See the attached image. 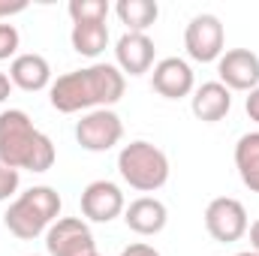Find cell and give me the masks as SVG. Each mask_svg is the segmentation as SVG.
<instances>
[{"mask_svg":"<svg viewBox=\"0 0 259 256\" xmlns=\"http://www.w3.org/2000/svg\"><path fill=\"white\" fill-rule=\"evenodd\" d=\"M217 75L220 84L229 91H253L259 88V55L250 49H229L217 61Z\"/></svg>","mask_w":259,"mask_h":256,"instance_id":"obj_9","label":"cell"},{"mask_svg":"<svg viewBox=\"0 0 259 256\" xmlns=\"http://www.w3.org/2000/svg\"><path fill=\"white\" fill-rule=\"evenodd\" d=\"M61 217V196L55 187H30V190L18 193L12 199V205L6 208L3 214V223L6 229L21 238V241H30L42 232H49V226Z\"/></svg>","mask_w":259,"mask_h":256,"instance_id":"obj_3","label":"cell"},{"mask_svg":"<svg viewBox=\"0 0 259 256\" xmlns=\"http://www.w3.org/2000/svg\"><path fill=\"white\" fill-rule=\"evenodd\" d=\"M127 208L124 202V193L118 184L112 181H91L84 190H81V214L94 223H112L115 217H121Z\"/></svg>","mask_w":259,"mask_h":256,"instance_id":"obj_10","label":"cell"},{"mask_svg":"<svg viewBox=\"0 0 259 256\" xmlns=\"http://www.w3.org/2000/svg\"><path fill=\"white\" fill-rule=\"evenodd\" d=\"M190 109L199 121L205 124H217L229 115L232 109V91L220 81H205L193 91V100H190Z\"/></svg>","mask_w":259,"mask_h":256,"instance_id":"obj_14","label":"cell"},{"mask_svg":"<svg viewBox=\"0 0 259 256\" xmlns=\"http://www.w3.org/2000/svg\"><path fill=\"white\" fill-rule=\"evenodd\" d=\"M115 12H118L121 24H127L130 33H145L157 21L160 6H157V0H118Z\"/></svg>","mask_w":259,"mask_h":256,"instance_id":"obj_18","label":"cell"},{"mask_svg":"<svg viewBox=\"0 0 259 256\" xmlns=\"http://www.w3.org/2000/svg\"><path fill=\"white\" fill-rule=\"evenodd\" d=\"M46 250L49 256H94L97 244L81 217H58L46 232Z\"/></svg>","mask_w":259,"mask_h":256,"instance_id":"obj_7","label":"cell"},{"mask_svg":"<svg viewBox=\"0 0 259 256\" xmlns=\"http://www.w3.org/2000/svg\"><path fill=\"white\" fill-rule=\"evenodd\" d=\"M205 229H208V235H211L214 241L232 244V241H238V238L247 235L250 220H247V211H244V205H241L238 199H232V196H217V199H211L208 208H205Z\"/></svg>","mask_w":259,"mask_h":256,"instance_id":"obj_5","label":"cell"},{"mask_svg":"<svg viewBox=\"0 0 259 256\" xmlns=\"http://www.w3.org/2000/svg\"><path fill=\"white\" fill-rule=\"evenodd\" d=\"M24 9H27L24 0H0V21L9 18V15H15V12H24Z\"/></svg>","mask_w":259,"mask_h":256,"instance_id":"obj_22","label":"cell"},{"mask_svg":"<svg viewBox=\"0 0 259 256\" xmlns=\"http://www.w3.org/2000/svg\"><path fill=\"white\" fill-rule=\"evenodd\" d=\"M232 256H256L253 250H244V253H232Z\"/></svg>","mask_w":259,"mask_h":256,"instance_id":"obj_27","label":"cell"},{"mask_svg":"<svg viewBox=\"0 0 259 256\" xmlns=\"http://www.w3.org/2000/svg\"><path fill=\"white\" fill-rule=\"evenodd\" d=\"M66 12L72 18V24H84V21H106L109 15V3L106 0H69Z\"/></svg>","mask_w":259,"mask_h":256,"instance_id":"obj_19","label":"cell"},{"mask_svg":"<svg viewBox=\"0 0 259 256\" xmlns=\"http://www.w3.org/2000/svg\"><path fill=\"white\" fill-rule=\"evenodd\" d=\"M12 88H15V84L9 81V75H6V72H0V103H6V97L12 94Z\"/></svg>","mask_w":259,"mask_h":256,"instance_id":"obj_25","label":"cell"},{"mask_svg":"<svg viewBox=\"0 0 259 256\" xmlns=\"http://www.w3.org/2000/svg\"><path fill=\"white\" fill-rule=\"evenodd\" d=\"M247 232H250V250L259 256V220L250 223V229H247Z\"/></svg>","mask_w":259,"mask_h":256,"instance_id":"obj_26","label":"cell"},{"mask_svg":"<svg viewBox=\"0 0 259 256\" xmlns=\"http://www.w3.org/2000/svg\"><path fill=\"white\" fill-rule=\"evenodd\" d=\"M0 160L18 172H49L58 160V151L42 130L33 127L27 112L6 109L0 112Z\"/></svg>","mask_w":259,"mask_h":256,"instance_id":"obj_2","label":"cell"},{"mask_svg":"<svg viewBox=\"0 0 259 256\" xmlns=\"http://www.w3.org/2000/svg\"><path fill=\"white\" fill-rule=\"evenodd\" d=\"M244 109H247L250 121H256V124H259V88H253V91L247 94V100H244Z\"/></svg>","mask_w":259,"mask_h":256,"instance_id":"obj_24","label":"cell"},{"mask_svg":"<svg viewBox=\"0 0 259 256\" xmlns=\"http://www.w3.org/2000/svg\"><path fill=\"white\" fill-rule=\"evenodd\" d=\"M235 169L241 184L250 193H259V133H244L235 145Z\"/></svg>","mask_w":259,"mask_h":256,"instance_id":"obj_16","label":"cell"},{"mask_svg":"<svg viewBox=\"0 0 259 256\" xmlns=\"http://www.w3.org/2000/svg\"><path fill=\"white\" fill-rule=\"evenodd\" d=\"M223 42H226V30L214 12H199L190 18V24L184 30V49L193 61H199V64L220 61V55L226 52Z\"/></svg>","mask_w":259,"mask_h":256,"instance_id":"obj_6","label":"cell"},{"mask_svg":"<svg viewBox=\"0 0 259 256\" xmlns=\"http://www.w3.org/2000/svg\"><path fill=\"white\" fill-rule=\"evenodd\" d=\"M18 181H21L18 169L6 166V163L0 160V202H6L9 196H15V190H18Z\"/></svg>","mask_w":259,"mask_h":256,"instance_id":"obj_21","label":"cell"},{"mask_svg":"<svg viewBox=\"0 0 259 256\" xmlns=\"http://www.w3.org/2000/svg\"><path fill=\"white\" fill-rule=\"evenodd\" d=\"M118 256H160V250H154L151 244H142V241H139V244H130V247H124Z\"/></svg>","mask_w":259,"mask_h":256,"instance_id":"obj_23","label":"cell"},{"mask_svg":"<svg viewBox=\"0 0 259 256\" xmlns=\"http://www.w3.org/2000/svg\"><path fill=\"white\" fill-rule=\"evenodd\" d=\"M9 81L21 91H42V88H52V66L42 55L36 52H27V55H18L12 64H9Z\"/></svg>","mask_w":259,"mask_h":256,"instance_id":"obj_15","label":"cell"},{"mask_svg":"<svg viewBox=\"0 0 259 256\" xmlns=\"http://www.w3.org/2000/svg\"><path fill=\"white\" fill-rule=\"evenodd\" d=\"M118 172L133 190L154 193L160 187H166V181H169V157L157 145H151L145 139H136V142L121 148Z\"/></svg>","mask_w":259,"mask_h":256,"instance_id":"obj_4","label":"cell"},{"mask_svg":"<svg viewBox=\"0 0 259 256\" xmlns=\"http://www.w3.org/2000/svg\"><path fill=\"white\" fill-rule=\"evenodd\" d=\"M75 139L84 151L103 154V151H112L124 139V124L112 109H94L81 115V121L75 124Z\"/></svg>","mask_w":259,"mask_h":256,"instance_id":"obj_8","label":"cell"},{"mask_svg":"<svg viewBox=\"0 0 259 256\" xmlns=\"http://www.w3.org/2000/svg\"><path fill=\"white\" fill-rule=\"evenodd\" d=\"M127 78L115 64H91L84 69H72L58 75L49 88L52 106L64 115L84 112V109H109L124 97Z\"/></svg>","mask_w":259,"mask_h":256,"instance_id":"obj_1","label":"cell"},{"mask_svg":"<svg viewBox=\"0 0 259 256\" xmlns=\"http://www.w3.org/2000/svg\"><path fill=\"white\" fill-rule=\"evenodd\" d=\"M151 88L166 97V100H181V97H190L196 91V78L193 69L187 61L181 58H163L154 64V72H151Z\"/></svg>","mask_w":259,"mask_h":256,"instance_id":"obj_11","label":"cell"},{"mask_svg":"<svg viewBox=\"0 0 259 256\" xmlns=\"http://www.w3.org/2000/svg\"><path fill=\"white\" fill-rule=\"evenodd\" d=\"M18 42H21V36H18V30H15V24H9V21H0V61H15L18 58Z\"/></svg>","mask_w":259,"mask_h":256,"instance_id":"obj_20","label":"cell"},{"mask_svg":"<svg viewBox=\"0 0 259 256\" xmlns=\"http://www.w3.org/2000/svg\"><path fill=\"white\" fill-rule=\"evenodd\" d=\"M124 223L136 235H157L169 223V211L157 196H139L124 208Z\"/></svg>","mask_w":259,"mask_h":256,"instance_id":"obj_13","label":"cell"},{"mask_svg":"<svg viewBox=\"0 0 259 256\" xmlns=\"http://www.w3.org/2000/svg\"><path fill=\"white\" fill-rule=\"evenodd\" d=\"M69 42L78 55L84 58H97L106 52L109 46V27L106 21H84V24H72V33H69Z\"/></svg>","mask_w":259,"mask_h":256,"instance_id":"obj_17","label":"cell"},{"mask_svg":"<svg viewBox=\"0 0 259 256\" xmlns=\"http://www.w3.org/2000/svg\"><path fill=\"white\" fill-rule=\"evenodd\" d=\"M27 256H36V253H27Z\"/></svg>","mask_w":259,"mask_h":256,"instance_id":"obj_28","label":"cell"},{"mask_svg":"<svg viewBox=\"0 0 259 256\" xmlns=\"http://www.w3.org/2000/svg\"><path fill=\"white\" fill-rule=\"evenodd\" d=\"M115 66L124 75H142L154 66V39L148 33H124L115 42Z\"/></svg>","mask_w":259,"mask_h":256,"instance_id":"obj_12","label":"cell"},{"mask_svg":"<svg viewBox=\"0 0 259 256\" xmlns=\"http://www.w3.org/2000/svg\"><path fill=\"white\" fill-rule=\"evenodd\" d=\"M94 256H100V253H94Z\"/></svg>","mask_w":259,"mask_h":256,"instance_id":"obj_29","label":"cell"}]
</instances>
